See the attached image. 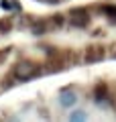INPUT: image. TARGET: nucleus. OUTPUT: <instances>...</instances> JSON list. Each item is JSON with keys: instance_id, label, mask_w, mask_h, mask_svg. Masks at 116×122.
<instances>
[{"instance_id": "nucleus-3", "label": "nucleus", "mask_w": 116, "mask_h": 122, "mask_svg": "<svg viewBox=\"0 0 116 122\" xmlns=\"http://www.w3.org/2000/svg\"><path fill=\"white\" fill-rule=\"evenodd\" d=\"M104 47H100V45H90V47L86 49V55H84V59H86V63H98V61L104 59Z\"/></svg>"}, {"instance_id": "nucleus-9", "label": "nucleus", "mask_w": 116, "mask_h": 122, "mask_svg": "<svg viewBox=\"0 0 116 122\" xmlns=\"http://www.w3.org/2000/svg\"><path fill=\"white\" fill-rule=\"evenodd\" d=\"M47 2H53V4H55V2H59V0H47Z\"/></svg>"}, {"instance_id": "nucleus-5", "label": "nucleus", "mask_w": 116, "mask_h": 122, "mask_svg": "<svg viewBox=\"0 0 116 122\" xmlns=\"http://www.w3.org/2000/svg\"><path fill=\"white\" fill-rule=\"evenodd\" d=\"M104 14L110 18V22H116V6H104Z\"/></svg>"}, {"instance_id": "nucleus-7", "label": "nucleus", "mask_w": 116, "mask_h": 122, "mask_svg": "<svg viewBox=\"0 0 116 122\" xmlns=\"http://www.w3.org/2000/svg\"><path fill=\"white\" fill-rule=\"evenodd\" d=\"M33 33H35V35H41V33H45V25H43V22L35 25V26H33Z\"/></svg>"}, {"instance_id": "nucleus-6", "label": "nucleus", "mask_w": 116, "mask_h": 122, "mask_svg": "<svg viewBox=\"0 0 116 122\" xmlns=\"http://www.w3.org/2000/svg\"><path fill=\"white\" fill-rule=\"evenodd\" d=\"M69 120H86V114H84L82 110H77L75 114H71V116H69Z\"/></svg>"}, {"instance_id": "nucleus-1", "label": "nucleus", "mask_w": 116, "mask_h": 122, "mask_svg": "<svg viewBox=\"0 0 116 122\" xmlns=\"http://www.w3.org/2000/svg\"><path fill=\"white\" fill-rule=\"evenodd\" d=\"M35 75H37V65H35L33 61H21L14 67V77L21 79V81H29Z\"/></svg>"}, {"instance_id": "nucleus-4", "label": "nucleus", "mask_w": 116, "mask_h": 122, "mask_svg": "<svg viewBox=\"0 0 116 122\" xmlns=\"http://www.w3.org/2000/svg\"><path fill=\"white\" fill-rule=\"evenodd\" d=\"M75 100H77V98L73 96L71 92H69V94H63V96H61V104H63L65 108H67V106H73V104H75Z\"/></svg>"}, {"instance_id": "nucleus-8", "label": "nucleus", "mask_w": 116, "mask_h": 122, "mask_svg": "<svg viewBox=\"0 0 116 122\" xmlns=\"http://www.w3.org/2000/svg\"><path fill=\"white\" fill-rule=\"evenodd\" d=\"M10 29V20H2L0 22V33H8Z\"/></svg>"}, {"instance_id": "nucleus-2", "label": "nucleus", "mask_w": 116, "mask_h": 122, "mask_svg": "<svg viewBox=\"0 0 116 122\" xmlns=\"http://www.w3.org/2000/svg\"><path fill=\"white\" fill-rule=\"evenodd\" d=\"M88 22H90V14H88L86 8H73L69 12V25L71 26L84 29V26H88Z\"/></svg>"}]
</instances>
